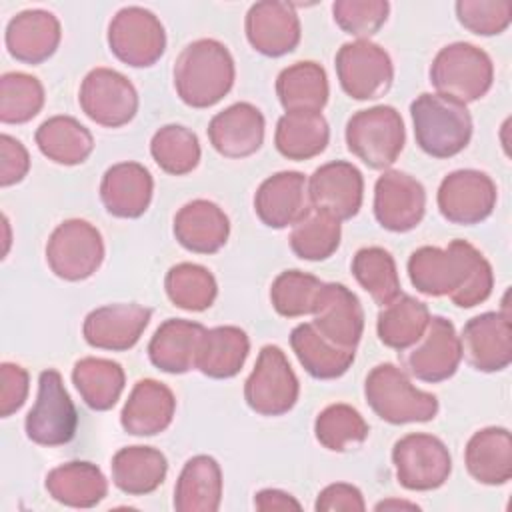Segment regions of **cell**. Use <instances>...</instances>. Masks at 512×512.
Segmentation results:
<instances>
[{
	"label": "cell",
	"mask_w": 512,
	"mask_h": 512,
	"mask_svg": "<svg viewBox=\"0 0 512 512\" xmlns=\"http://www.w3.org/2000/svg\"><path fill=\"white\" fill-rule=\"evenodd\" d=\"M108 46L120 62L146 68L164 54L166 32L154 12L142 6H126L108 24Z\"/></svg>",
	"instance_id": "30bf717a"
},
{
	"label": "cell",
	"mask_w": 512,
	"mask_h": 512,
	"mask_svg": "<svg viewBox=\"0 0 512 512\" xmlns=\"http://www.w3.org/2000/svg\"><path fill=\"white\" fill-rule=\"evenodd\" d=\"M174 88L180 100L192 108L218 104L234 84V58L214 38L190 42L174 62Z\"/></svg>",
	"instance_id": "7a4b0ae2"
},
{
	"label": "cell",
	"mask_w": 512,
	"mask_h": 512,
	"mask_svg": "<svg viewBox=\"0 0 512 512\" xmlns=\"http://www.w3.org/2000/svg\"><path fill=\"white\" fill-rule=\"evenodd\" d=\"M404 140L402 116L386 104L358 110L346 122L348 150L372 170L390 168L398 160Z\"/></svg>",
	"instance_id": "8992f818"
},
{
	"label": "cell",
	"mask_w": 512,
	"mask_h": 512,
	"mask_svg": "<svg viewBox=\"0 0 512 512\" xmlns=\"http://www.w3.org/2000/svg\"><path fill=\"white\" fill-rule=\"evenodd\" d=\"M250 352V340L238 326H216L204 332L196 368L208 378H232L240 372Z\"/></svg>",
	"instance_id": "836d02e7"
},
{
	"label": "cell",
	"mask_w": 512,
	"mask_h": 512,
	"mask_svg": "<svg viewBox=\"0 0 512 512\" xmlns=\"http://www.w3.org/2000/svg\"><path fill=\"white\" fill-rule=\"evenodd\" d=\"M308 208V180L296 170H284L268 176L254 194V210L268 228L280 230L294 226Z\"/></svg>",
	"instance_id": "7402d4cb"
},
{
	"label": "cell",
	"mask_w": 512,
	"mask_h": 512,
	"mask_svg": "<svg viewBox=\"0 0 512 512\" xmlns=\"http://www.w3.org/2000/svg\"><path fill=\"white\" fill-rule=\"evenodd\" d=\"M222 500L220 464L206 454L190 458L174 488V508L178 512H216Z\"/></svg>",
	"instance_id": "4dcf8cb0"
},
{
	"label": "cell",
	"mask_w": 512,
	"mask_h": 512,
	"mask_svg": "<svg viewBox=\"0 0 512 512\" xmlns=\"http://www.w3.org/2000/svg\"><path fill=\"white\" fill-rule=\"evenodd\" d=\"M150 318L152 310L142 304H108L84 318L82 334L92 348L124 352L140 340Z\"/></svg>",
	"instance_id": "ffe728a7"
},
{
	"label": "cell",
	"mask_w": 512,
	"mask_h": 512,
	"mask_svg": "<svg viewBox=\"0 0 512 512\" xmlns=\"http://www.w3.org/2000/svg\"><path fill=\"white\" fill-rule=\"evenodd\" d=\"M44 106V88L38 78L26 72H6L0 78V120L24 124Z\"/></svg>",
	"instance_id": "f6af8a7d"
},
{
	"label": "cell",
	"mask_w": 512,
	"mask_h": 512,
	"mask_svg": "<svg viewBox=\"0 0 512 512\" xmlns=\"http://www.w3.org/2000/svg\"><path fill=\"white\" fill-rule=\"evenodd\" d=\"M416 144L432 158H452L460 154L472 138V116L466 104L424 92L410 104Z\"/></svg>",
	"instance_id": "3957f363"
},
{
	"label": "cell",
	"mask_w": 512,
	"mask_h": 512,
	"mask_svg": "<svg viewBox=\"0 0 512 512\" xmlns=\"http://www.w3.org/2000/svg\"><path fill=\"white\" fill-rule=\"evenodd\" d=\"M390 12L386 0H336L332 4L334 22L350 36L366 40L376 34Z\"/></svg>",
	"instance_id": "7dc6e473"
},
{
	"label": "cell",
	"mask_w": 512,
	"mask_h": 512,
	"mask_svg": "<svg viewBox=\"0 0 512 512\" xmlns=\"http://www.w3.org/2000/svg\"><path fill=\"white\" fill-rule=\"evenodd\" d=\"M212 148L226 158H246L264 142V116L250 102H236L212 116L208 124Z\"/></svg>",
	"instance_id": "603a6c76"
},
{
	"label": "cell",
	"mask_w": 512,
	"mask_h": 512,
	"mask_svg": "<svg viewBox=\"0 0 512 512\" xmlns=\"http://www.w3.org/2000/svg\"><path fill=\"white\" fill-rule=\"evenodd\" d=\"M392 462L400 486L414 492L440 488L452 472L446 444L426 432L402 436L392 448Z\"/></svg>",
	"instance_id": "8fae6325"
},
{
	"label": "cell",
	"mask_w": 512,
	"mask_h": 512,
	"mask_svg": "<svg viewBox=\"0 0 512 512\" xmlns=\"http://www.w3.org/2000/svg\"><path fill=\"white\" fill-rule=\"evenodd\" d=\"M340 220L332 214L310 206L292 226L290 248L302 260H326L340 246Z\"/></svg>",
	"instance_id": "ab89813d"
},
{
	"label": "cell",
	"mask_w": 512,
	"mask_h": 512,
	"mask_svg": "<svg viewBox=\"0 0 512 512\" xmlns=\"http://www.w3.org/2000/svg\"><path fill=\"white\" fill-rule=\"evenodd\" d=\"M176 398L172 390L152 378L138 380L124 402L120 424L128 434L154 436L164 432L174 418Z\"/></svg>",
	"instance_id": "d4e9b609"
},
{
	"label": "cell",
	"mask_w": 512,
	"mask_h": 512,
	"mask_svg": "<svg viewBox=\"0 0 512 512\" xmlns=\"http://www.w3.org/2000/svg\"><path fill=\"white\" fill-rule=\"evenodd\" d=\"M314 508L318 512H338V510H346V512H362L366 508L362 492L346 482H336L326 486L318 498Z\"/></svg>",
	"instance_id": "816d5d0a"
},
{
	"label": "cell",
	"mask_w": 512,
	"mask_h": 512,
	"mask_svg": "<svg viewBox=\"0 0 512 512\" xmlns=\"http://www.w3.org/2000/svg\"><path fill=\"white\" fill-rule=\"evenodd\" d=\"M298 392V378L282 348L274 344L262 346L244 384L246 404L260 416H282L294 408Z\"/></svg>",
	"instance_id": "52a82bcc"
},
{
	"label": "cell",
	"mask_w": 512,
	"mask_h": 512,
	"mask_svg": "<svg viewBox=\"0 0 512 512\" xmlns=\"http://www.w3.org/2000/svg\"><path fill=\"white\" fill-rule=\"evenodd\" d=\"M388 508H412V510H418V504H412V502H404V500H384V502H378L376 504V510H388Z\"/></svg>",
	"instance_id": "db71d44e"
},
{
	"label": "cell",
	"mask_w": 512,
	"mask_h": 512,
	"mask_svg": "<svg viewBox=\"0 0 512 512\" xmlns=\"http://www.w3.org/2000/svg\"><path fill=\"white\" fill-rule=\"evenodd\" d=\"M428 322V306L414 296L400 294L390 304L382 306L376 322V332L384 346L404 352L422 338Z\"/></svg>",
	"instance_id": "74e56055"
},
{
	"label": "cell",
	"mask_w": 512,
	"mask_h": 512,
	"mask_svg": "<svg viewBox=\"0 0 512 512\" xmlns=\"http://www.w3.org/2000/svg\"><path fill=\"white\" fill-rule=\"evenodd\" d=\"M312 316V324L324 338L342 348L356 350L364 332V310L350 288L338 282L324 284Z\"/></svg>",
	"instance_id": "44dd1931"
},
{
	"label": "cell",
	"mask_w": 512,
	"mask_h": 512,
	"mask_svg": "<svg viewBox=\"0 0 512 512\" xmlns=\"http://www.w3.org/2000/svg\"><path fill=\"white\" fill-rule=\"evenodd\" d=\"M30 168L28 150L10 134L0 136V186L18 184Z\"/></svg>",
	"instance_id": "f907efd6"
},
{
	"label": "cell",
	"mask_w": 512,
	"mask_h": 512,
	"mask_svg": "<svg viewBox=\"0 0 512 512\" xmlns=\"http://www.w3.org/2000/svg\"><path fill=\"white\" fill-rule=\"evenodd\" d=\"M364 196L362 172L346 162H326L312 172L308 178V200L310 206L320 208L334 218L350 220L358 214Z\"/></svg>",
	"instance_id": "ac0fdd59"
},
{
	"label": "cell",
	"mask_w": 512,
	"mask_h": 512,
	"mask_svg": "<svg viewBox=\"0 0 512 512\" xmlns=\"http://www.w3.org/2000/svg\"><path fill=\"white\" fill-rule=\"evenodd\" d=\"M28 396V372L20 364H0V416L8 418L20 410Z\"/></svg>",
	"instance_id": "681fc988"
},
{
	"label": "cell",
	"mask_w": 512,
	"mask_h": 512,
	"mask_svg": "<svg viewBox=\"0 0 512 512\" xmlns=\"http://www.w3.org/2000/svg\"><path fill=\"white\" fill-rule=\"evenodd\" d=\"M412 286L426 296H448L460 308H472L492 294L490 262L466 240H452L446 248L422 246L408 258Z\"/></svg>",
	"instance_id": "6da1fadb"
},
{
	"label": "cell",
	"mask_w": 512,
	"mask_h": 512,
	"mask_svg": "<svg viewBox=\"0 0 512 512\" xmlns=\"http://www.w3.org/2000/svg\"><path fill=\"white\" fill-rule=\"evenodd\" d=\"M254 506L262 512H268V510H300V502L294 500L288 492H282V490H276V488H266V490H260L254 498Z\"/></svg>",
	"instance_id": "f5cc1de1"
},
{
	"label": "cell",
	"mask_w": 512,
	"mask_h": 512,
	"mask_svg": "<svg viewBox=\"0 0 512 512\" xmlns=\"http://www.w3.org/2000/svg\"><path fill=\"white\" fill-rule=\"evenodd\" d=\"M206 328L184 318L164 320L148 344L150 362L168 374H184L196 368L198 346Z\"/></svg>",
	"instance_id": "83f0119b"
},
{
	"label": "cell",
	"mask_w": 512,
	"mask_h": 512,
	"mask_svg": "<svg viewBox=\"0 0 512 512\" xmlns=\"http://www.w3.org/2000/svg\"><path fill=\"white\" fill-rule=\"evenodd\" d=\"M458 338L462 356L480 372H500L512 362V326L506 310L470 318Z\"/></svg>",
	"instance_id": "e0dca14e"
},
{
	"label": "cell",
	"mask_w": 512,
	"mask_h": 512,
	"mask_svg": "<svg viewBox=\"0 0 512 512\" xmlns=\"http://www.w3.org/2000/svg\"><path fill=\"white\" fill-rule=\"evenodd\" d=\"M104 260V240L96 226L72 218L54 228L46 244L50 270L68 282L90 278Z\"/></svg>",
	"instance_id": "ba28073f"
},
{
	"label": "cell",
	"mask_w": 512,
	"mask_h": 512,
	"mask_svg": "<svg viewBox=\"0 0 512 512\" xmlns=\"http://www.w3.org/2000/svg\"><path fill=\"white\" fill-rule=\"evenodd\" d=\"M352 274L380 306L390 304L402 294L396 262L392 254L380 246L360 248L352 258Z\"/></svg>",
	"instance_id": "60d3db41"
},
{
	"label": "cell",
	"mask_w": 512,
	"mask_h": 512,
	"mask_svg": "<svg viewBox=\"0 0 512 512\" xmlns=\"http://www.w3.org/2000/svg\"><path fill=\"white\" fill-rule=\"evenodd\" d=\"M334 64L342 90L354 100H376L390 90L394 80L388 52L370 40L342 44Z\"/></svg>",
	"instance_id": "7c38bea8"
},
{
	"label": "cell",
	"mask_w": 512,
	"mask_h": 512,
	"mask_svg": "<svg viewBox=\"0 0 512 512\" xmlns=\"http://www.w3.org/2000/svg\"><path fill=\"white\" fill-rule=\"evenodd\" d=\"M492 80L494 64L490 56L470 42L440 48L430 66V82L436 92L462 104L482 98L492 88Z\"/></svg>",
	"instance_id": "5b68a950"
},
{
	"label": "cell",
	"mask_w": 512,
	"mask_h": 512,
	"mask_svg": "<svg viewBox=\"0 0 512 512\" xmlns=\"http://www.w3.org/2000/svg\"><path fill=\"white\" fill-rule=\"evenodd\" d=\"M124 370L118 362L108 358L86 356L72 368V382L84 404L92 410H110L124 390Z\"/></svg>",
	"instance_id": "f35d334b"
},
{
	"label": "cell",
	"mask_w": 512,
	"mask_h": 512,
	"mask_svg": "<svg viewBox=\"0 0 512 512\" xmlns=\"http://www.w3.org/2000/svg\"><path fill=\"white\" fill-rule=\"evenodd\" d=\"M164 288L174 306L190 312H202L210 308L218 294L212 272L192 262H180L172 266L166 272Z\"/></svg>",
	"instance_id": "b9f144b4"
},
{
	"label": "cell",
	"mask_w": 512,
	"mask_h": 512,
	"mask_svg": "<svg viewBox=\"0 0 512 512\" xmlns=\"http://www.w3.org/2000/svg\"><path fill=\"white\" fill-rule=\"evenodd\" d=\"M496 184L494 180L472 168L450 172L438 188V210L452 222L472 226L486 220L496 206Z\"/></svg>",
	"instance_id": "5bb4252c"
},
{
	"label": "cell",
	"mask_w": 512,
	"mask_h": 512,
	"mask_svg": "<svg viewBox=\"0 0 512 512\" xmlns=\"http://www.w3.org/2000/svg\"><path fill=\"white\" fill-rule=\"evenodd\" d=\"M426 212V190L410 174L386 170L374 186V216L390 232H410Z\"/></svg>",
	"instance_id": "2e32d148"
},
{
	"label": "cell",
	"mask_w": 512,
	"mask_h": 512,
	"mask_svg": "<svg viewBox=\"0 0 512 512\" xmlns=\"http://www.w3.org/2000/svg\"><path fill=\"white\" fill-rule=\"evenodd\" d=\"M112 482L128 496L154 492L166 478L168 460L152 446H126L112 456Z\"/></svg>",
	"instance_id": "1f68e13d"
},
{
	"label": "cell",
	"mask_w": 512,
	"mask_h": 512,
	"mask_svg": "<svg viewBox=\"0 0 512 512\" xmlns=\"http://www.w3.org/2000/svg\"><path fill=\"white\" fill-rule=\"evenodd\" d=\"M470 476L488 486L506 484L512 478V436L506 428L488 426L472 434L464 450Z\"/></svg>",
	"instance_id": "f1b7e54d"
},
{
	"label": "cell",
	"mask_w": 512,
	"mask_h": 512,
	"mask_svg": "<svg viewBox=\"0 0 512 512\" xmlns=\"http://www.w3.org/2000/svg\"><path fill=\"white\" fill-rule=\"evenodd\" d=\"M154 180L138 162H118L110 166L100 182L104 208L118 218L142 216L152 200Z\"/></svg>",
	"instance_id": "484cf974"
},
{
	"label": "cell",
	"mask_w": 512,
	"mask_h": 512,
	"mask_svg": "<svg viewBox=\"0 0 512 512\" xmlns=\"http://www.w3.org/2000/svg\"><path fill=\"white\" fill-rule=\"evenodd\" d=\"M38 150L52 162L74 166L82 164L94 150V138L86 126L72 116H52L34 134Z\"/></svg>",
	"instance_id": "8d00e7d4"
},
{
	"label": "cell",
	"mask_w": 512,
	"mask_h": 512,
	"mask_svg": "<svg viewBox=\"0 0 512 512\" xmlns=\"http://www.w3.org/2000/svg\"><path fill=\"white\" fill-rule=\"evenodd\" d=\"M244 28L250 46L270 58L292 52L300 42V20L288 2L262 0L252 4Z\"/></svg>",
	"instance_id": "d6986e66"
},
{
	"label": "cell",
	"mask_w": 512,
	"mask_h": 512,
	"mask_svg": "<svg viewBox=\"0 0 512 512\" xmlns=\"http://www.w3.org/2000/svg\"><path fill=\"white\" fill-rule=\"evenodd\" d=\"M62 38L58 18L48 10H24L10 18L6 26V48L12 58L24 64H42L48 60Z\"/></svg>",
	"instance_id": "cb8c5ba5"
},
{
	"label": "cell",
	"mask_w": 512,
	"mask_h": 512,
	"mask_svg": "<svg viewBox=\"0 0 512 512\" xmlns=\"http://www.w3.org/2000/svg\"><path fill=\"white\" fill-rule=\"evenodd\" d=\"M364 396L374 414L388 424L428 422L438 414V398L418 390L404 370L388 362L368 372Z\"/></svg>",
	"instance_id": "277c9868"
},
{
	"label": "cell",
	"mask_w": 512,
	"mask_h": 512,
	"mask_svg": "<svg viewBox=\"0 0 512 512\" xmlns=\"http://www.w3.org/2000/svg\"><path fill=\"white\" fill-rule=\"evenodd\" d=\"M150 154L164 172L184 176L200 162V142L190 128L166 124L154 132L150 140Z\"/></svg>",
	"instance_id": "7bdbcfd3"
},
{
	"label": "cell",
	"mask_w": 512,
	"mask_h": 512,
	"mask_svg": "<svg viewBox=\"0 0 512 512\" xmlns=\"http://www.w3.org/2000/svg\"><path fill=\"white\" fill-rule=\"evenodd\" d=\"M78 102L82 112L104 128H120L138 112L134 84L112 68L90 70L82 80Z\"/></svg>",
	"instance_id": "4fadbf2b"
},
{
	"label": "cell",
	"mask_w": 512,
	"mask_h": 512,
	"mask_svg": "<svg viewBox=\"0 0 512 512\" xmlns=\"http://www.w3.org/2000/svg\"><path fill=\"white\" fill-rule=\"evenodd\" d=\"M324 282L302 270L280 272L270 286V302L280 316L298 318L312 314Z\"/></svg>",
	"instance_id": "bcb514c9"
},
{
	"label": "cell",
	"mask_w": 512,
	"mask_h": 512,
	"mask_svg": "<svg viewBox=\"0 0 512 512\" xmlns=\"http://www.w3.org/2000/svg\"><path fill=\"white\" fill-rule=\"evenodd\" d=\"M78 414L58 370L48 368L38 376V394L26 416V436L40 446H62L76 434Z\"/></svg>",
	"instance_id": "9c48e42d"
},
{
	"label": "cell",
	"mask_w": 512,
	"mask_h": 512,
	"mask_svg": "<svg viewBox=\"0 0 512 512\" xmlns=\"http://www.w3.org/2000/svg\"><path fill=\"white\" fill-rule=\"evenodd\" d=\"M458 22L478 36H494L504 32L512 20L510 0H458Z\"/></svg>",
	"instance_id": "c3c4849f"
},
{
	"label": "cell",
	"mask_w": 512,
	"mask_h": 512,
	"mask_svg": "<svg viewBox=\"0 0 512 512\" xmlns=\"http://www.w3.org/2000/svg\"><path fill=\"white\" fill-rule=\"evenodd\" d=\"M46 490L64 506L92 508L104 500L108 482L92 462H66L48 472Z\"/></svg>",
	"instance_id": "d6a6232c"
},
{
	"label": "cell",
	"mask_w": 512,
	"mask_h": 512,
	"mask_svg": "<svg viewBox=\"0 0 512 512\" xmlns=\"http://www.w3.org/2000/svg\"><path fill=\"white\" fill-rule=\"evenodd\" d=\"M368 432L370 428L362 414L342 402L326 406L314 422L316 440L332 452H346L360 446L368 438Z\"/></svg>",
	"instance_id": "ee69618b"
},
{
	"label": "cell",
	"mask_w": 512,
	"mask_h": 512,
	"mask_svg": "<svg viewBox=\"0 0 512 512\" xmlns=\"http://www.w3.org/2000/svg\"><path fill=\"white\" fill-rule=\"evenodd\" d=\"M276 94L286 112H322L328 102L326 70L312 60L296 62L278 74Z\"/></svg>",
	"instance_id": "e575fe53"
},
{
	"label": "cell",
	"mask_w": 512,
	"mask_h": 512,
	"mask_svg": "<svg viewBox=\"0 0 512 512\" xmlns=\"http://www.w3.org/2000/svg\"><path fill=\"white\" fill-rule=\"evenodd\" d=\"M460 360V338L454 324L444 316H430L426 332L402 358L410 376L432 384L452 378Z\"/></svg>",
	"instance_id": "9a60e30c"
},
{
	"label": "cell",
	"mask_w": 512,
	"mask_h": 512,
	"mask_svg": "<svg viewBox=\"0 0 512 512\" xmlns=\"http://www.w3.org/2000/svg\"><path fill=\"white\" fill-rule=\"evenodd\" d=\"M330 128L320 112H286L276 124V150L288 160H308L326 150Z\"/></svg>",
	"instance_id": "d590c367"
},
{
	"label": "cell",
	"mask_w": 512,
	"mask_h": 512,
	"mask_svg": "<svg viewBox=\"0 0 512 512\" xmlns=\"http://www.w3.org/2000/svg\"><path fill=\"white\" fill-rule=\"evenodd\" d=\"M290 346L304 370L318 380H334L352 366L356 350L342 348L324 338L312 322L298 324L290 332Z\"/></svg>",
	"instance_id": "f546056e"
},
{
	"label": "cell",
	"mask_w": 512,
	"mask_h": 512,
	"mask_svg": "<svg viewBox=\"0 0 512 512\" xmlns=\"http://www.w3.org/2000/svg\"><path fill=\"white\" fill-rule=\"evenodd\" d=\"M228 234V216L210 200H192L174 216V236L190 252L214 254L226 244Z\"/></svg>",
	"instance_id": "4316f807"
}]
</instances>
